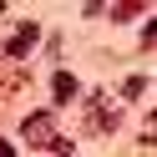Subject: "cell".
Instances as JSON below:
<instances>
[{"label":"cell","mask_w":157,"mask_h":157,"mask_svg":"<svg viewBox=\"0 0 157 157\" xmlns=\"http://www.w3.org/2000/svg\"><path fill=\"white\" fill-rule=\"evenodd\" d=\"M36 36H41V31H36V21H25V25H21V36H15V41L5 46V51H10V56H25V51L36 46Z\"/></svg>","instance_id":"obj_2"},{"label":"cell","mask_w":157,"mask_h":157,"mask_svg":"<svg viewBox=\"0 0 157 157\" xmlns=\"http://www.w3.org/2000/svg\"><path fill=\"white\" fill-rule=\"evenodd\" d=\"M51 127H56V117H51V112H36V117H25V122H21V132H25V142L51 147V142H56V137H51Z\"/></svg>","instance_id":"obj_1"},{"label":"cell","mask_w":157,"mask_h":157,"mask_svg":"<svg viewBox=\"0 0 157 157\" xmlns=\"http://www.w3.org/2000/svg\"><path fill=\"white\" fill-rule=\"evenodd\" d=\"M0 157H15V152H10V147H5V142H0Z\"/></svg>","instance_id":"obj_4"},{"label":"cell","mask_w":157,"mask_h":157,"mask_svg":"<svg viewBox=\"0 0 157 157\" xmlns=\"http://www.w3.org/2000/svg\"><path fill=\"white\" fill-rule=\"evenodd\" d=\"M51 91H56V101H71V96H76V76H66V71H56V81H51Z\"/></svg>","instance_id":"obj_3"}]
</instances>
